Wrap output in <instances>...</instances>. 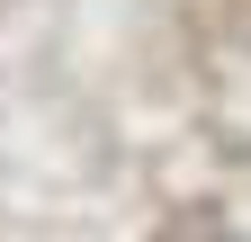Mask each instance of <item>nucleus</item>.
I'll use <instances>...</instances> for the list:
<instances>
[{
    "mask_svg": "<svg viewBox=\"0 0 251 242\" xmlns=\"http://www.w3.org/2000/svg\"><path fill=\"white\" fill-rule=\"evenodd\" d=\"M152 242H242V224L225 216V206H206V197H188V206H171V216L152 224Z\"/></svg>",
    "mask_w": 251,
    "mask_h": 242,
    "instance_id": "obj_1",
    "label": "nucleus"
},
{
    "mask_svg": "<svg viewBox=\"0 0 251 242\" xmlns=\"http://www.w3.org/2000/svg\"><path fill=\"white\" fill-rule=\"evenodd\" d=\"M233 18H242V27H251V0H233Z\"/></svg>",
    "mask_w": 251,
    "mask_h": 242,
    "instance_id": "obj_2",
    "label": "nucleus"
}]
</instances>
